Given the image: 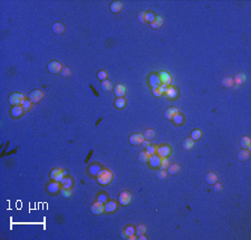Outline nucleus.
<instances>
[{
	"instance_id": "40",
	"label": "nucleus",
	"mask_w": 251,
	"mask_h": 240,
	"mask_svg": "<svg viewBox=\"0 0 251 240\" xmlns=\"http://www.w3.org/2000/svg\"><path fill=\"white\" fill-rule=\"evenodd\" d=\"M145 231H146V226L145 225H139V226L136 227V233H137V236L144 235Z\"/></svg>"
},
{
	"instance_id": "18",
	"label": "nucleus",
	"mask_w": 251,
	"mask_h": 240,
	"mask_svg": "<svg viewBox=\"0 0 251 240\" xmlns=\"http://www.w3.org/2000/svg\"><path fill=\"white\" fill-rule=\"evenodd\" d=\"M123 8V4L121 1H114L111 5V11L113 14H118Z\"/></svg>"
},
{
	"instance_id": "25",
	"label": "nucleus",
	"mask_w": 251,
	"mask_h": 240,
	"mask_svg": "<svg viewBox=\"0 0 251 240\" xmlns=\"http://www.w3.org/2000/svg\"><path fill=\"white\" fill-rule=\"evenodd\" d=\"M163 25V19L161 18V17H159V16H155V19L152 21V23H150V26L152 27V28H160L161 26Z\"/></svg>"
},
{
	"instance_id": "28",
	"label": "nucleus",
	"mask_w": 251,
	"mask_h": 240,
	"mask_svg": "<svg viewBox=\"0 0 251 240\" xmlns=\"http://www.w3.org/2000/svg\"><path fill=\"white\" fill-rule=\"evenodd\" d=\"M101 170H102L101 165H98V164H93V165H91L89 169H88V171H89V173H91L92 175H97Z\"/></svg>"
},
{
	"instance_id": "33",
	"label": "nucleus",
	"mask_w": 251,
	"mask_h": 240,
	"mask_svg": "<svg viewBox=\"0 0 251 240\" xmlns=\"http://www.w3.org/2000/svg\"><path fill=\"white\" fill-rule=\"evenodd\" d=\"M102 88L106 92L111 91L112 88H113V83L111 81H108V79H105V81H103V83H102Z\"/></svg>"
},
{
	"instance_id": "35",
	"label": "nucleus",
	"mask_w": 251,
	"mask_h": 240,
	"mask_svg": "<svg viewBox=\"0 0 251 240\" xmlns=\"http://www.w3.org/2000/svg\"><path fill=\"white\" fill-rule=\"evenodd\" d=\"M72 193H73V191L70 188H62V189H60V194H62L64 198H69L72 196Z\"/></svg>"
},
{
	"instance_id": "42",
	"label": "nucleus",
	"mask_w": 251,
	"mask_h": 240,
	"mask_svg": "<svg viewBox=\"0 0 251 240\" xmlns=\"http://www.w3.org/2000/svg\"><path fill=\"white\" fill-rule=\"evenodd\" d=\"M107 200H108V197H107L105 193H99L98 197H97V201L102 202V203H106Z\"/></svg>"
},
{
	"instance_id": "3",
	"label": "nucleus",
	"mask_w": 251,
	"mask_h": 240,
	"mask_svg": "<svg viewBox=\"0 0 251 240\" xmlns=\"http://www.w3.org/2000/svg\"><path fill=\"white\" fill-rule=\"evenodd\" d=\"M65 174H66V172L63 171L62 169L55 168L50 171V179L53 181H56V182H60L64 179V177H65Z\"/></svg>"
},
{
	"instance_id": "9",
	"label": "nucleus",
	"mask_w": 251,
	"mask_h": 240,
	"mask_svg": "<svg viewBox=\"0 0 251 240\" xmlns=\"http://www.w3.org/2000/svg\"><path fill=\"white\" fill-rule=\"evenodd\" d=\"M43 96V92L39 91V89H35V91H33L29 94V101L33 102V103H38V102L41 101Z\"/></svg>"
},
{
	"instance_id": "27",
	"label": "nucleus",
	"mask_w": 251,
	"mask_h": 240,
	"mask_svg": "<svg viewBox=\"0 0 251 240\" xmlns=\"http://www.w3.org/2000/svg\"><path fill=\"white\" fill-rule=\"evenodd\" d=\"M168 173H170V174H175V173H178L180 171V165H178V164H169V167H168Z\"/></svg>"
},
{
	"instance_id": "10",
	"label": "nucleus",
	"mask_w": 251,
	"mask_h": 240,
	"mask_svg": "<svg viewBox=\"0 0 251 240\" xmlns=\"http://www.w3.org/2000/svg\"><path fill=\"white\" fill-rule=\"evenodd\" d=\"M157 155H160L161 158H168L170 154H171V148L169 145H162L157 148Z\"/></svg>"
},
{
	"instance_id": "20",
	"label": "nucleus",
	"mask_w": 251,
	"mask_h": 240,
	"mask_svg": "<svg viewBox=\"0 0 251 240\" xmlns=\"http://www.w3.org/2000/svg\"><path fill=\"white\" fill-rule=\"evenodd\" d=\"M47 189H48V192H50V193H56V192L60 191L59 183L56 182V181H53L52 183H49L47 185Z\"/></svg>"
},
{
	"instance_id": "37",
	"label": "nucleus",
	"mask_w": 251,
	"mask_h": 240,
	"mask_svg": "<svg viewBox=\"0 0 251 240\" xmlns=\"http://www.w3.org/2000/svg\"><path fill=\"white\" fill-rule=\"evenodd\" d=\"M154 136H155V132H154V130H152V129H149V130H146L144 132V137L146 140H149V141L153 139Z\"/></svg>"
},
{
	"instance_id": "16",
	"label": "nucleus",
	"mask_w": 251,
	"mask_h": 240,
	"mask_svg": "<svg viewBox=\"0 0 251 240\" xmlns=\"http://www.w3.org/2000/svg\"><path fill=\"white\" fill-rule=\"evenodd\" d=\"M246 81H247V76L244 73H239L233 78V82H234V84H237V85H242Z\"/></svg>"
},
{
	"instance_id": "34",
	"label": "nucleus",
	"mask_w": 251,
	"mask_h": 240,
	"mask_svg": "<svg viewBox=\"0 0 251 240\" xmlns=\"http://www.w3.org/2000/svg\"><path fill=\"white\" fill-rule=\"evenodd\" d=\"M125 105H126V101L123 98V97L116 98V101H115V107L116 108H123V107H125Z\"/></svg>"
},
{
	"instance_id": "50",
	"label": "nucleus",
	"mask_w": 251,
	"mask_h": 240,
	"mask_svg": "<svg viewBox=\"0 0 251 240\" xmlns=\"http://www.w3.org/2000/svg\"><path fill=\"white\" fill-rule=\"evenodd\" d=\"M213 185H214V190H215V191H221V189H222V185H221L220 183L215 182L214 184H213Z\"/></svg>"
},
{
	"instance_id": "41",
	"label": "nucleus",
	"mask_w": 251,
	"mask_h": 240,
	"mask_svg": "<svg viewBox=\"0 0 251 240\" xmlns=\"http://www.w3.org/2000/svg\"><path fill=\"white\" fill-rule=\"evenodd\" d=\"M137 19H139L140 23L145 24V23H146V12H145V11H141L140 14L137 15Z\"/></svg>"
},
{
	"instance_id": "6",
	"label": "nucleus",
	"mask_w": 251,
	"mask_h": 240,
	"mask_svg": "<svg viewBox=\"0 0 251 240\" xmlns=\"http://www.w3.org/2000/svg\"><path fill=\"white\" fill-rule=\"evenodd\" d=\"M91 212H92L93 215H102L103 212H105V206H104V203H102V202H94L92 206H91Z\"/></svg>"
},
{
	"instance_id": "43",
	"label": "nucleus",
	"mask_w": 251,
	"mask_h": 240,
	"mask_svg": "<svg viewBox=\"0 0 251 240\" xmlns=\"http://www.w3.org/2000/svg\"><path fill=\"white\" fill-rule=\"evenodd\" d=\"M135 230H136V228L135 227H133V226H127L125 228V232H126V235L127 236H131V235H134L135 233Z\"/></svg>"
},
{
	"instance_id": "13",
	"label": "nucleus",
	"mask_w": 251,
	"mask_h": 240,
	"mask_svg": "<svg viewBox=\"0 0 251 240\" xmlns=\"http://www.w3.org/2000/svg\"><path fill=\"white\" fill-rule=\"evenodd\" d=\"M149 83H150V85L152 86V89H153V88H157V87L161 85V84H160L159 75H156V74L150 75V77H149Z\"/></svg>"
},
{
	"instance_id": "15",
	"label": "nucleus",
	"mask_w": 251,
	"mask_h": 240,
	"mask_svg": "<svg viewBox=\"0 0 251 240\" xmlns=\"http://www.w3.org/2000/svg\"><path fill=\"white\" fill-rule=\"evenodd\" d=\"M114 93H115V95L117 98H120V97H123V96L125 95L126 93V88L124 85H122V84H118V85H116L115 88H114Z\"/></svg>"
},
{
	"instance_id": "39",
	"label": "nucleus",
	"mask_w": 251,
	"mask_h": 240,
	"mask_svg": "<svg viewBox=\"0 0 251 240\" xmlns=\"http://www.w3.org/2000/svg\"><path fill=\"white\" fill-rule=\"evenodd\" d=\"M169 160H168V158H162V160H161V164H160V170H166L168 169V167H169Z\"/></svg>"
},
{
	"instance_id": "48",
	"label": "nucleus",
	"mask_w": 251,
	"mask_h": 240,
	"mask_svg": "<svg viewBox=\"0 0 251 240\" xmlns=\"http://www.w3.org/2000/svg\"><path fill=\"white\" fill-rule=\"evenodd\" d=\"M166 175H168V172L165 171V170H160L159 172H157V178L160 180H163V179L166 178Z\"/></svg>"
},
{
	"instance_id": "32",
	"label": "nucleus",
	"mask_w": 251,
	"mask_h": 240,
	"mask_svg": "<svg viewBox=\"0 0 251 240\" xmlns=\"http://www.w3.org/2000/svg\"><path fill=\"white\" fill-rule=\"evenodd\" d=\"M152 91H153V94H154V96L159 97V96H161L162 94H164V92L166 91V87H163V86H161V85H160L157 88H153Z\"/></svg>"
},
{
	"instance_id": "49",
	"label": "nucleus",
	"mask_w": 251,
	"mask_h": 240,
	"mask_svg": "<svg viewBox=\"0 0 251 240\" xmlns=\"http://www.w3.org/2000/svg\"><path fill=\"white\" fill-rule=\"evenodd\" d=\"M62 75H63V76H69V75H70V69L68 67H63V69H62Z\"/></svg>"
},
{
	"instance_id": "1",
	"label": "nucleus",
	"mask_w": 251,
	"mask_h": 240,
	"mask_svg": "<svg viewBox=\"0 0 251 240\" xmlns=\"http://www.w3.org/2000/svg\"><path fill=\"white\" fill-rule=\"evenodd\" d=\"M97 182L102 185H108L113 181V173L110 170H101L96 175Z\"/></svg>"
},
{
	"instance_id": "44",
	"label": "nucleus",
	"mask_w": 251,
	"mask_h": 240,
	"mask_svg": "<svg viewBox=\"0 0 251 240\" xmlns=\"http://www.w3.org/2000/svg\"><path fill=\"white\" fill-rule=\"evenodd\" d=\"M97 78L101 79V81H105V79H107V73L105 71H99L97 73Z\"/></svg>"
},
{
	"instance_id": "46",
	"label": "nucleus",
	"mask_w": 251,
	"mask_h": 240,
	"mask_svg": "<svg viewBox=\"0 0 251 240\" xmlns=\"http://www.w3.org/2000/svg\"><path fill=\"white\" fill-rule=\"evenodd\" d=\"M154 19H155L154 12H152V11H150V12H146V21H147V23H152V21H153Z\"/></svg>"
},
{
	"instance_id": "51",
	"label": "nucleus",
	"mask_w": 251,
	"mask_h": 240,
	"mask_svg": "<svg viewBox=\"0 0 251 240\" xmlns=\"http://www.w3.org/2000/svg\"><path fill=\"white\" fill-rule=\"evenodd\" d=\"M142 145H143V148H144V149H147V148H149V146L151 145L150 141H149V140H146V141H145V140H144V142L142 143Z\"/></svg>"
},
{
	"instance_id": "53",
	"label": "nucleus",
	"mask_w": 251,
	"mask_h": 240,
	"mask_svg": "<svg viewBox=\"0 0 251 240\" xmlns=\"http://www.w3.org/2000/svg\"><path fill=\"white\" fill-rule=\"evenodd\" d=\"M139 239L140 240H146L147 239V237H145V235H141L140 237H139Z\"/></svg>"
},
{
	"instance_id": "12",
	"label": "nucleus",
	"mask_w": 251,
	"mask_h": 240,
	"mask_svg": "<svg viewBox=\"0 0 251 240\" xmlns=\"http://www.w3.org/2000/svg\"><path fill=\"white\" fill-rule=\"evenodd\" d=\"M161 160H162V158H161L160 155H157V154H152L150 156L149 162H150V164L153 167V168H159L160 164H161Z\"/></svg>"
},
{
	"instance_id": "7",
	"label": "nucleus",
	"mask_w": 251,
	"mask_h": 240,
	"mask_svg": "<svg viewBox=\"0 0 251 240\" xmlns=\"http://www.w3.org/2000/svg\"><path fill=\"white\" fill-rule=\"evenodd\" d=\"M48 71L52 74H58V73L62 72V69H63V66H62V64L57 60H53V62H50L48 64Z\"/></svg>"
},
{
	"instance_id": "21",
	"label": "nucleus",
	"mask_w": 251,
	"mask_h": 240,
	"mask_svg": "<svg viewBox=\"0 0 251 240\" xmlns=\"http://www.w3.org/2000/svg\"><path fill=\"white\" fill-rule=\"evenodd\" d=\"M117 209V203L116 201H108L106 202V204H105V211L106 212H114Z\"/></svg>"
},
{
	"instance_id": "19",
	"label": "nucleus",
	"mask_w": 251,
	"mask_h": 240,
	"mask_svg": "<svg viewBox=\"0 0 251 240\" xmlns=\"http://www.w3.org/2000/svg\"><path fill=\"white\" fill-rule=\"evenodd\" d=\"M24 108L22 106H14L12 110H11V115L14 117H20V116L24 114Z\"/></svg>"
},
{
	"instance_id": "11",
	"label": "nucleus",
	"mask_w": 251,
	"mask_h": 240,
	"mask_svg": "<svg viewBox=\"0 0 251 240\" xmlns=\"http://www.w3.org/2000/svg\"><path fill=\"white\" fill-rule=\"evenodd\" d=\"M176 114H179V110L176 107H169L166 108V111L164 112V116L168 119V120H173V117Z\"/></svg>"
},
{
	"instance_id": "24",
	"label": "nucleus",
	"mask_w": 251,
	"mask_h": 240,
	"mask_svg": "<svg viewBox=\"0 0 251 240\" xmlns=\"http://www.w3.org/2000/svg\"><path fill=\"white\" fill-rule=\"evenodd\" d=\"M150 156H151V154L149 153V152H146V151H142L141 153H139V160H140V162H142V163L149 162Z\"/></svg>"
},
{
	"instance_id": "22",
	"label": "nucleus",
	"mask_w": 251,
	"mask_h": 240,
	"mask_svg": "<svg viewBox=\"0 0 251 240\" xmlns=\"http://www.w3.org/2000/svg\"><path fill=\"white\" fill-rule=\"evenodd\" d=\"M205 180H207V182H208L209 184H214V183H215V182L218 181V175H217V173H214V172H209L208 174H207V177H205Z\"/></svg>"
},
{
	"instance_id": "52",
	"label": "nucleus",
	"mask_w": 251,
	"mask_h": 240,
	"mask_svg": "<svg viewBox=\"0 0 251 240\" xmlns=\"http://www.w3.org/2000/svg\"><path fill=\"white\" fill-rule=\"evenodd\" d=\"M126 239H130V240H134L136 239V237L134 235H131V236H127V238Z\"/></svg>"
},
{
	"instance_id": "5",
	"label": "nucleus",
	"mask_w": 251,
	"mask_h": 240,
	"mask_svg": "<svg viewBox=\"0 0 251 240\" xmlns=\"http://www.w3.org/2000/svg\"><path fill=\"white\" fill-rule=\"evenodd\" d=\"M159 79H160V84L163 87H166L171 85L172 83V77L168 72H161L159 74Z\"/></svg>"
},
{
	"instance_id": "30",
	"label": "nucleus",
	"mask_w": 251,
	"mask_h": 240,
	"mask_svg": "<svg viewBox=\"0 0 251 240\" xmlns=\"http://www.w3.org/2000/svg\"><path fill=\"white\" fill-rule=\"evenodd\" d=\"M63 188H72L73 187V180L72 178H68V177H64V179L60 181Z\"/></svg>"
},
{
	"instance_id": "36",
	"label": "nucleus",
	"mask_w": 251,
	"mask_h": 240,
	"mask_svg": "<svg viewBox=\"0 0 251 240\" xmlns=\"http://www.w3.org/2000/svg\"><path fill=\"white\" fill-rule=\"evenodd\" d=\"M201 136H202V132L199 130V129L193 130L192 131V133H191V139H193V140H200L201 139Z\"/></svg>"
},
{
	"instance_id": "8",
	"label": "nucleus",
	"mask_w": 251,
	"mask_h": 240,
	"mask_svg": "<svg viewBox=\"0 0 251 240\" xmlns=\"http://www.w3.org/2000/svg\"><path fill=\"white\" fill-rule=\"evenodd\" d=\"M130 143L133 145H140L144 142V135L141 133H134L130 136Z\"/></svg>"
},
{
	"instance_id": "17",
	"label": "nucleus",
	"mask_w": 251,
	"mask_h": 240,
	"mask_svg": "<svg viewBox=\"0 0 251 240\" xmlns=\"http://www.w3.org/2000/svg\"><path fill=\"white\" fill-rule=\"evenodd\" d=\"M164 94L168 98L173 100V98H175V97L178 96V92H176V89H175L174 87L171 86V87H166V91L164 92Z\"/></svg>"
},
{
	"instance_id": "26",
	"label": "nucleus",
	"mask_w": 251,
	"mask_h": 240,
	"mask_svg": "<svg viewBox=\"0 0 251 240\" xmlns=\"http://www.w3.org/2000/svg\"><path fill=\"white\" fill-rule=\"evenodd\" d=\"M194 146V140L191 139V137H186V139L183 141V149L184 150H191Z\"/></svg>"
},
{
	"instance_id": "45",
	"label": "nucleus",
	"mask_w": 251,
	"mask_h": 240,
	"mask_svg": "<svg viewBox=\"0 0 251 240\" xmlns=\"http://www.w3.org/2000/svg\"><path fill=\"white\" fill-rule=\"evenodd\" d=\"M157 145H150L147 149H146V152H149V153L152 155V154H155L156 152H157Z\"/></svg>"
},
{
	"instance_id": "47",
	"label": "nucleus",
	"mask_w": 251,
	"mask_h": 240,
	"mask_svg": "<svg viewBox=\"0 0 251 240\" xmlns=\"http://www.w3.org/2000/svg\"><path fill=\"white\" fill-rule=\"evenodd\" d=\"M33 102H30V101H25L24 102V104H22V108H24V111H29L30 108H31V106H33V104H31Z\"/></svg>"
},
{
	"instance_id": "29",
	"label": "nucleus",
	"mask_w": 251,
	"mask_h": 240,
	"mask_svg": "<svg viewBox=\"0 0 251 240\" xmlns=\"http://www.w3.org/2000/svg\"><path fill=\"white\" fill-rule=\"evenodd\" d=\"M240 144H241L242 148H247L248 151H250L251 148H250V139L248 137V136H243L240 141Z\"/></svg>"
},
{
	"instance_id": "14",
	"label": "nucleus",
	"mask_w": 251,
	"mask_h": 240,
	"mask_svg": "<svg viewBox=\"0 0 251 240\" xmlns=\"http://www.w3.org/2000/svg\"><path fill=\"white\" fill-rule=\"evenodd\" d=\"M52 29L56 35H62L63 33H65V26L62 23H55L52 26Z\"/></svg>"
},
{
	"instance_id": "23",
	"label": "nucleus",
	"mask_w": 251,
	"mask_h": 240,
	"mask_svg": "<svg viewBox=\"0 0 251 240\" xmlns=\"http://www.w3.org/2000/svg\"><path fill=\"white\" fill-rule=\"evenodd\" d=\"M250 156V151H248L246 149H242L239 153H238V159L240 160V161H246L248 160Z\"/></svg>"
},
{
	"instance_id": "38",
	"label": "nucleus",
	"mask_w": 251,
	"mask_h": 240,
	"mask_svg": "<svg viewBox=\"0 0 251 240\" xmlns=\"http://www.w3.org/2000/svg\"><path fill=\"white\" fill-rule=\"evenodd\" d=\"M174 122V123H175V124L176 125H180V124H182V123H183V121H184V117H183V115H182V114H176V115L174 116L173 117V120H172Z\"/></svg>"
},
{
	"instance_id": "4",
	"label": "nucleus",
	"mask_w": 251,
	"mask_h": 240,
	"mask_svg": "<svg viewBox=\"0 0 251 240\" xmlns=\"http://www.w3.org/2000/svg\"><path fill=\"white\" fill-rule=\"evenodd\" d=\"M132 201V194L130 193V191L127 190H124L120 193V197H118V202L121 203L122 206H128Z\"/></svg>"
},
{
	"instance_id": "31",
	"label": "nucleus",
	"mask_w": 251,
	"mask_h": 240,
	"mask_svg": "<svg viewBox=\"0 0 251 240\" xmlns=\"http://www.w3.org/2000/svg\"><path fill=\"white\" fill-rule=\"evenodd\" d=\"M233 84H234V82H233V78L232 77H224L222 79V85L224 87H232L233 86Z\"/></svg>"
},
{
	"instance_id": "54",
	"label": "nucleus",
	"mask_w": 251,
	"mask_h": 240,
	"mask_svg": "<svg viewBox=\"0 0 251 240\" xmlns=\"http://www.w3.org/2000/svg\"><path fill=\"white\" fill-rule=\"evenodd\" d=\"M126 232L125 231H123V232H122V238H124V239H126V238H127V237H126Z\"/></svg>"
},
{
	"instance_id": "2",
	"label": "nucleus",
	"mask_w": 251,
	"mask_h": 240,
	"mask_svg": "<svg viewBox=\"0 0 251 240\" xmlns=\"http://www.w3.org/2000/svg\"><path fill=\"white\" fill-rule=\"evenodd\" d=\"M25 102V96L21 93H12L9 97L10 105L14 106H21Z\"/></svg>"
}]
</instances>
